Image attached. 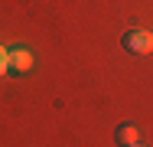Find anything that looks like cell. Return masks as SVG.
<instances>
[{
	"label": "cell",
	"mask_w": 153,
	"mask_h": 147,
	"mask_svg": "<svg viewBox=\"0 0 153 147\" xmlns=\"http://www.w3.org/2000/svg\"><path fill=\"white\" fill-rule=\"evenodd\" d=\"M114 137H117L121 147H130V144H137V128H134V124H121V128L114 131Z\"/></svg>",
	"instance_id": "obj_3"
},
{
	"label": "cell",
	"mask_w": 153,
	"mask_h": 147,
	"mask_svg": "<svg viewBox=\"0 0 153 147\" xmlns=\"http://www.w3.org/2000/svg\"><path fill=\"white\" fill-rule=\"evenodd\" d=\"M130 147H143V144H130Z\"/></svg>",
	"instance_id": "obj_5"
},
{
	"label": "cell",
	"mask_w": 153,
	"mask_h": 147,
	"mask_svg": "<svg viewBox=\"0 0 153 147\" xmlns=\"http://www.w3.org/2000/svg\"><path fill=\"white\" fill-rule=\"evenodd\" d=\"M124 49L127 52H134V56H147V52H153V33H147V29H127L121 36Z\"/></svg>",
	"instance_id": "obj_1"
},
{
	"label": "cell",
	"mask_w": 153,
	"mask_h": 147,
	"mask_svg": "<svg viewBox=\"0 0 153 147\" xmlns=\"http://www.w3.org/2000/svg\"><path fill=\"white\" fill-rule=\"evenodd\" d=\"M10 69H16V72H30V69H33V56H30V49H23V46L10 49Z\"/></svg>",
	"instance_id": "obj_2"
},
{
	"label": "cell",
	"mask_w": 153,
	"mask_h": 147,
	"mask_svg": "<svg viewBox=\"0 0 153 147\" xmlns=\"http://www.w3.org/2000/svg\"><path fill=\"white\" fill-rule=\"evenodd\" d=\"M7 69H10V49H3V46H0V79L7 75Z\"/></svg>",
	"instance_id": "obj_4"
}]
</instances>
